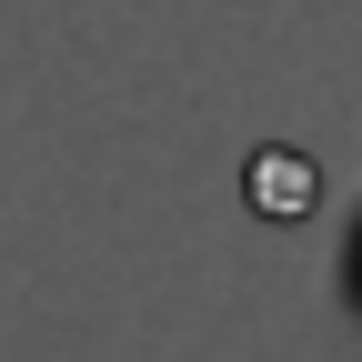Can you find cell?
Listing matches in <instances>:
<instances>
[{
	"instance_id": "6da1fadb",
	"label": "cell",
	"mask_w": 362,
	"mask_h": 362,
	"mask_svg": "<svg viewBox=\"0 0 362 362\" xmlns=\"http://www.w3.org/2000/svg\"><path fill=\"white\" fill-rule=\"evenodd\" d=\"M252 192H262V211H312V161L302 151H262V171H252Z\"/></svg>"
},
{
	"instance_id": "7a4b0ae2",
	"label": "cell",
	"mask_w": 362,
	"mask_h": 362,
	"mask_svg": "<svg viewBox=\"0 0 362 362\" xmlns=\"http://www.w3.org/2000/svg\"><path fill=\"white\" fill-rule=\"evenodd\" d=\"M352 312H362V242H352Z\"/></svg>"
}]
</instances>
